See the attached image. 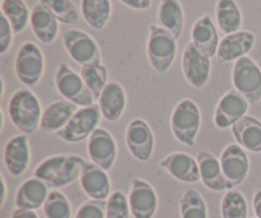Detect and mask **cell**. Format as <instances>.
<instances>
[{
    "mask_svg": "<svg viewBox=\"0 0 261 218\" xmlns=\"http://www.w3.org/2000/svg\"><path fill=\"white\" fill-rule=\"evenodd\" d=\"M87 161L78 155H56L45 158L35 168V178L51 188H64L79 180Z\"/></svg>",
    "mask_w": 261,
    "mask_h": 218,
    "instance_id": "1",
    "label": "cell"
},
{
    "mask_svg": "<svg viewBox=\"0 0 261 218\" xmlns=\"http://www.w3.org/2000/svg\"><path fill=\"white\" fill-rule=\"evenodd\" d=\"M42 112L37 96L31 89L19 88L10 96L8 115L12 124L23 134H33L40 129Z\"/></svg>",
    "mask_w": 261,
    "mask_h": 218,
    "instance_id": "2",
    "label": "cell"
},
{
    "mask_svg": "<svg viewBox=\"0 0 261 218\" xmlns=\"http://www.w3.org/2000/svg\"><path fill=\"white\" fill-rule=\"evenodd\" d=\"M171 132L178 143L193 147L201 125V114L198 104L190 99L177 102L171 114Z\"/></svg>",
    "mask_w": 261,
    "mask_h": 218,
    "instance_id": "3",
    "label": "cell"
},
{
    "mask_svg": "<svg viewBox=\"0 0 261 218\" xmlns=\"http://www.w3.org/2000/svg\"><path fill=\"white\" fill-rule=\"evenodd\" d=\"M177 54V40L158 25L149 26L147 56L150 66L157 73L165 74L172 66Z\"/></svg>",
    "mask_w": 261,
    "mask_h": 218,
    "instance_id": "4",
    "label": "cell"
},
{
    "mask_svg": "<svg viewBox=\"0 0 261 218\" xmlns=\"http://www.w3.org/2000/svg\"><path fill=\"white\" fill-rule=\"evenodd\" d=\"M14 71L18 81L25 87H35L40 83L45 73V58L35 42L25 41L20 46L15 55Z\"/></svg>",
    "mask_w": 261,
    "mask_h": 218,
    "instance_id": "5",
    "label": "cell"
},
{
    "mask_svg": "<svg viewBox=\"0 0 261 218\" xmlns=\"http://www.w3.org/2000/svg\"><path fill=\"white\" fill-rule=\"evenodd\" d=\"M232 84L250 105H255L261 100V68L250 56H244L234 61L232 68Z\"/></svg>",
    "mask_w": 261,
    "mask_h": 218,
    "instance_id": "6",
    "label": "cell"
},
{
    "mask_svg": "<svg viewBox=\"0 0 261 218\" xmlns=\"http://www.w3.org/2000/svg\"><path fill=\"white\" fill-rule=\"evenodd\" d=\"M55 87L64 100L73 102L78 107L92 106L96 102L81 74L65 63H61L56 69Z\"/></svg>",
    "mask_w": 261,
    "mask_h": 218,
    "instance_id": "7",
    "label": "cell"
},
{
    "mask_svg": "<svg viewBox=\"0 0 261 218\" xmlns=\"http://www.w3.org/2000/svg\"><path fill=\"white\" fill-rule=\"evenodd\" d=\"M63 42L69 58L78 65L101 64V51L91 35L78 28H68L63 33Z\"/></svg>",
    "mask_w": 261,
    "mask_h": 218,
    "instance_id": "8",
    "label": "cell"
},
{
    "mask_svg": "<svg viewBox=\"0 0 261 218\" xmlns=\"http://www.w3.org/2000/svg\"><path fill=\"white\" fill-rule=\"evenodd\" d=\"M101 117L102 114L97 104L79 107L70 122L60 132L56 133V135L65 143H81L91 137L92 133L98 128Z\"/></svg>",
    "mask_w": 261,
    "mask_h": 218,
    "instance_id": "9",
    "label": "cell"
},
{
    "mask_svg": "<svg viewBox=\"0 0 261 218\" xmlns=\"http://www.w3.org/2000/svg\"><path fill=\"white\" fill-rule=\"evenodd\" d=\"M181 68L186 82L193 88L201 89L208 84L212 70L211 58L195 47L193 42L185 46L181 58Z\"/></svg>",
    "mask_w": 261,
    "mask_h": 218,
    "instance_id": "10",
    "label": "cell"
},
{
    "mask_svg": "<svg viewBox=\"0 0 261 218\" xmlns=\"http://www.w3.org/2000/svg\"><path fill=\"white\" fill-rule=\"evenodd\" d=\"M219 162L229 189H234L236 186L241 185L249 176V156L246 150H244L237 143H231L222 151Z\"/></svg>",
    "mask_w": 261,
    "mask_h": 218,
    "instance_id": "11",
    "label": "cell"
},
{
    "mask_svg": "<svg viewBox=\"0 0 261 218\" xmlns=\"http://www.w3.org/2000/svg\"><path fill=\"white\" fill-rule=\"evenodd\" d=\"M250 102L234 88L227 91L218 101L213 115L214 127L218 129L232 128L237 122L246 116Z\"/></svg>",
    "mask_w": 261,
    "mask_h": 218,
    "instance_id": "12",
    "label": "cell"
},
{
    "mask_svg": "<svg viewBox=\"0 0 261 218\" xmlns=\"http://www.w3.org/2000/svg\"><path fill=\"white\" fill-rule=\"evenodd\" d=\"M125 143L130 155L140 162L150 160L154 151V134L143 119H134L129 123L125 132Z\"/></svg>",
    "mask_w": 261,
    "mask_h": 218,
    "instance_id": "13",
    "label": "cell"
},
{
    "mask_svg": "<svg viewBox=\"0 0 261 218\" xmlns=\"http://www.w3.org/2000/svg\"><path fill=\"white\" fill-rule=\"evenodd\" d=\"M89 160L105 171H110L117 157V144L111 133L103 128H97L87 143Z\"/></svg>",
    "mask_w": 261,
    "mask_h": 218,
    "instance_id": "14",
    "label": "cell"
},
{
    "mask_svg": "<svg viewBox=\"0 0 261 218\" xmlns=\"http://www.w3.org/2000/svg\"><path fill=\"white\" fill-rule=\"evenodd\" d=\"M130 212L134 218H153L158 208V197L154 188L143 179L134 178L130 183Z\"/></svg>",
    "mask_w": 261,
    "mask_h": 218,
    "instance_id": "15",
    "label": "cell"
},
{
    "mask_svg": "<svg viewBox=\"0 0 261 218\" xmlns=\"http://www.w3.org/2000/svg\"><path fill=\"white\" fill-rule=\"evenodd\" d=\"M3 160L8 173L14 178H19L27 171L31 162V147L27 134L14 135L5 143Z\"/></svg>",
    "mask_w": 261,
    "mask_h": 218,
    "instance_id": "16",
    "label": "cell"
},
{
    "mask_svg": "<svg viewBox=\"0 0 261 218\" xmlns=\"http://www.w3.org/2000/svg\"><path fill=\"white\" fill-rule=\"evenodd\" d=\"M161 167L181 183L194 184L200 181L198 160L186 152L170 153L161 160Z\"/></svg>",
    "mask_w": 261,
    "mask_h": 218,
    "instance_id": "17",
    "label": "cell"
},
{
    "mask_svg": "<svg viewBox=\"0 0 261 218\" xmlns=\"http://www.w3.org/2000/svg\"><path fill=\"white\" fill-rule=\"evenodd\" d=\"M256 37L251 31H239V32L226 35L221 40L217 51V58L222 63H232L247 56L254 49Z\"/></svg>",
    "mask_w": 261,
    "mask_h": 218,
    "instance_id": "18",
    "label": "cell"
},
{
    "mask_svg": "<svg viewBox=\"0 0 261 218\" xmlns=\"http://www.w3.org/2000/svg\"><path fill=\"white\" fill-rule=\"evenodd\" d=\"M81 188L89 199L94 201H107L111 196V181L107 171L94 165L93 162H87L79 178Z\"/></svg>",
    "mask_w": 261,
    "mask_h": 218,
    "instance_id": "19",
    "label": "cell"
},
{
    "mask_svg": "<svg viewBox=\"0 0 261 218\" xmlns=\"http://www.w3.org/2000/svg\"><path fill=\"white\" fill-rule=\"evenodd\" d=\"M190 37L191 42L201 53L205 54L211 59L217 56L221 40H219L218 30H217L211 15H201L200 18L195 20V23L191 27Z\"/></svg>",
    "mask_w": 261,
    "mask_h": 218,
    "instance_id": "20",
    "label": "cell"
},
{
    "mask_svg": "<svg viewBox=\"0 0 261 218\" xmlns=\"http://www.w3.org/2000/svg\"><path fill=\"white\" fill-rule=\"evenodd\" d=\"M126 92L116 81L107 83L101 96L97 100L102 117L110 123L117 122L126 109Z\"/></svg>",
    "mask_w": 261,
    "mask_h": 218,
    "instance_id": "21",
    "label": "cell"
},
{
    "mask_svg": "<svg viewBox=\"0 0 261 218\" xmlns=\"http://www.w3.org/2000/svg\"><path fill=\"white\" fill-rule=\"evenodd\" d=\"M196 160H198L199 171H200V181L205 188L212 191H218V193L229 190L228 184L222 171L221 162L213 153L205 150L199 151Z\"/></svg>",
    "mask_w": 261,
    "mask_h": 218,
    "instance_id": "22",
    "label": "cell"
},
{
    "mask_svg": "<svg viewBox=\"0 0 261 218\" xmlns=\"http://www.w3.org/2000/svg\"><path fill=\"white\" fill-rule=\"evenodd\" d=\"M31 28L40 42L50 45L59 35V20L48 8L38 3L31 10Z\"/></svg>",
    "mask_w": 261,
    "mask_h": 218,
    "instance_id": "23",
    "label": "cell"
},
{
    "mask_svg": "<svg viewBox=\"0 0 261 218\" xmlns=\"http://www.w3.org/2000/svg\"><path fill=\"white\" fill-rule=\"evenodd\" d=\"M76 111H78V106L66 100L51 102L42 112L40 124L41 132L46 134L59 133L70 122Z\"/></svg>",
    "mask_w": 261,
    "mask_h": 218,
    "instance_id": "24",
    "label": "cell"
},
{
    "mask_svg": "<svg viewBox=\"0 0 261 218\" xmlns=\"http://www.w3.org/2000/svg\"><path fill=\"white\" fill-rule=\"evenodd\" d=\"M48 194V185L37 178H31L23 181L15 194V208L36 209L45 204Z\"/></svg>",
    "mask_w": 261,
    "mask_h": 218,
    "instance_id": "25",
    "label": "cell"
},
{
    "mask_svg": "<svg viewBox=\"0 0 261 218\" xmlns=\"http://www.w3.org/2000/svg\"><path fill=\"white\" fill-rule=\"evenodd\" d=\"M237 144L252 153H261V122L251 115H246L231 128Z\"/></svg>",
    "mask_w": 261,
    "mask_h": 218,
    "instance_id": "26",
    "label": "cell"
},
{
    "mask_svg": "<svg viewBox=\"0 0 261 218\" xmlns=\"http://www.w3.org/2000/svg\"><path fill=\"white\" fill-rule=\"evenodd\" d=\"M157 22L160 27L178 40L185 26V13L181 3L178 0H160Z\"/></svg>",
    "mask_w": 261,
    "mask_h": 218,
    "instance_id": "27",
    "label": "cell"
},
{
    "mask_svg": "<svg viewBox=\"0 0 261 218\" xmlns=\"http://www.w3.org/2000/svg\"><path fill=\"white\" fill-rule=\"evenodd\" d=\"M216 23L224 35L241 31L242 12L236 0H217Z\"/></svg>",
    "mask_w": 261,
    "mask_h": 218,
    "instance_id": "28",
    "label": "cell"
},
{
    "mask_svg": "<svg viewBox=\"0 0 261 218\" xmlns=\"http://www.w3.org/2000/svg\"><path fill=\"white\" fill-rule=\"evenodd\" d=\"M111 13V0H81V14L92 30H103L109 23Z\"/></svg>",
    "mask_w": 261,
    "mask_h": 218,
    "instance_id": "29",
    "label": "cell"
},
{
    "mask_svg": "<svg viewBox=\"0 0 261 218\" xmlns=\"http://www.w3.org/2000/svg\"><path fill=\"white\" fill-rule=\"evenodd\" d=\"M2 14L9 20L14 33H22L31 20V12L24 0H2Z\"/></svg>",
    "mask_w": 261,
    "mask_h": 218,
    "instance_id": "30",
    "label": "cell"
},
{
    "mask_svg": "<svg viewBox=\"0 0 261 218\" xmlns=\"http://www.w3.org/2000/svg\"><path fill=\"white\" fill-rule=\"evenodd\" d=\"M181 218H208L205 199L196 189H186L180 198Z\"/></svg>",
    "mask_w": 261,
    "mask_h": 218,
    "instance_id": "31",
    "label": "cell"
},
{
    "mask_svg": "<svg viewBox=\"0 0 261 218\" xmlns=\"http://www.w3.org/2000/svg\"><path fill=\"white\" fill-rule=\"evenodd\" d=\"M81 76L86 83L87 88L94 97V100H98L102 91L109 83V71L103 64H91V65L82 66Z\"/></svg>",
    "mask_w": 261,
    "mask_h": 218,
    "instance_id": "32",
    "label": "cell"
},
{
    "mask_svg": "<svg viewBox=\"0 0 261 218\" xmlns=\"http://www.w3.org/2000/svg\"><path fill=\"white\" fill-rule=\"evenodd\" d=\"M247 214L249 208L244 194L236 188L227 190L221 202L222 218H247Z\"/></svg>",
    "mask_w": 261,
    "mask_h": 218,
    "instance_id": "33",
    "label": "cell"
},
{
    "mask_svg": "<svg viewBox=\"0 0 261 218\" xmlns=\"http://www.w3.org/2000/svg\"><path fill=\"white\" fill-rule=\"evenodd\" d=\"M40 3L51 10L61 25L71 26L79 22L81 13L71 0H40Z\"/></svg>",
    "mask_w": 261,
    "mask_h": 218,
    "instance_id": "34",
    "label": "cell"
},
{
    "mask_svg": "<svg viewBox=\"0 0 261 218\" xmlns=\"http://www.w3.org/2000/svg\"><path fill=\"white\" fill-rule=\"evenodd\" d=\"M42 209L46 218H71L70 202L61 191H50Z\"/></svg>",
    "mask_w": 261,
    "mask_h": 218,
    "instance_id": "35",
    "label": "cell"
},
{
    "mask_svg": "<svg viewBox=\"0 0 261 218\" xmlns=\"http://www.w3.org/2000/svg\"><path fill=\"white\" fill-rule=\"evenodd\" d=\"M130 212L129 199L121 190H116L111 193L107 199L106 218H129Z\"/></svg>",
    "mask_w": 261,
    "mask_h": 218,
    "instance_id": "36",
    "label": "cell"
},
{
    "mask_svg": "<svg viewBox=\"0 0 261 218\" xmlns=\"http://www.w3.org/2000/svg\"><path fill=\"white\" fill-rule=\"evenodd\" d=\"M107 201H89L84 202L76 211L74 218H106Z\"/></svg>",
    "mask_w": 261,
    "mask_h": 218,
    "instance_id": "37",
    "label": "cell"
},
{
    "mask_svg": "<svg viewBox=\"0 0 261 218\" xmlns=\"http://www.w3.org/2000/svg\"><path fill=\"white\" fill-rule=\"evenodd\" d=\"M13 31L9 20L2 14L0 17V55H5L13 43Z\"/></svg>",
    "mask_w": 261,
    "mask_h": 218,
    "instance_id": "38",
    "label": "cell"
},
{
    "mask_svg": "<svg viewBox=\"0 0 261 218\" xmlns=\"http://www.w3.org/2000/svg\"><path fill=\"white\" fill-rule=\"evenodd\" d=\"M119 2L135 10H147L152 5V0H119Z\"/></svg>",
    "mask_w": 261,
    "mask_h": 218,
    "instance_id": "39",
    "label": "cell"
},
{
    "mask_svg": "<svg viewBox=\"0 0 261 218\" xmlns=\"http://www.w3.org/2000/svg\"><path fill=\"white\" fill-rule=\"evenodd\" d=\"M12 218H38V214L32 209L15 208L12 213Z\"/></svg>",
    "mask_w": 261,
    "mask_h": 218,
    "instance_id": "40",
    "label": "cell"
},
{
    "mask_svg": "<svg viewBox=\"0 0 261 218\" xmlns=\"http://www.w3.org/2000/svg\"><path fill=\"white\" fill-rule=\"evenodd\" d=\"M252 207H254L256 218H261V189L255 193L254 199H252Z\"/></svg>",
    "mask_w": 261,
    "mask_h": 218,
    "instance_id": "41",
    "label": "cell"
},
{
    "mask_svg": "<svg viewBox=\"0 0 261 218\" xmlns=\"http://www.w3.org/2000/svg\"><path fill=\"white\" fill-rule=\"evenodd\" d=\"M2 186H3V194H2V202H0V206H4L5 198H7V185H5V179L2 175Z\"/></svg>",
    "mask_w": 261,
    "mask_h": 218,
    "instance_id": "42",
    "label": "cell"
}]
</instances>
